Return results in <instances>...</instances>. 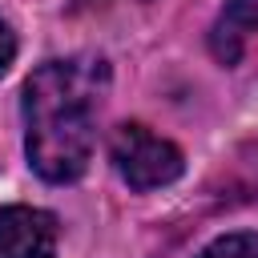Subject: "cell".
<instances>
[{
    "instance_id": "1",
    "label": "cell",
    "mask_w": 258,
    "mask_h": 258,
    "mask_svg": "<svg viewBox=\"0 0 258 258\" xmlns=\"http://www.w3.org/2000/svg\"><path fill=\"white\" fill-rule=\"evenodd\" d=\"M105 85L101 60H48L24 85V153L28 165L52 181H77L93 157L97 93Z\"/></svg>"
},
{
    "instance_id": "2",
    "label": "cell",
    "mask_w": 258,
    "mask_h": 258,
    "mask_svg": "<svg viewBox=\"0 0 258 258\" xmlns=\"http://www.w3.org/2000/svg\"><path fill=\"white\" fill-rule=\"evenodd\" d=\"M109 153H113L117 173L133 189H161V185L177 181L181 169H185L181 149L173 141L149 133L145 125H121L109 141Z\"/></svg>"
},
{
    "instance_id": "3",
    "label": "cell",
    "mask_w": 258,
    "mask_h": 258,
    "mask_svg": "<svg viewBox=\"0 0 258 258\" xmlns=\"http://www.w3.org/2000/svg\"><path fill=\"white\" fill-rule=\"evenodd\" d=\"M0 258H56V218L36 206H4Z\"/></svg>"
},
{
    "instance_id": "4",
    "label": "cell",
    "mask_w": 258,
    "mask_h": 258,
    "mask_svg": "<svg viewBox=\"0 0 258 258\" xmlns=\"http://www.w3.org/2000/svg\"><path fill=\"white\" fill-rule=\"evenodd\" d=\"M254 32H258V0H230L210 32V48L222 64H238V56Z\"/></svg>"
},
{
    "instance_id": "5",
    "label": "cell",
    "mask_w": 258,
    "mask_h": 258,
    "mask_svg": "<svg viewBox=\"0 0 258 258\" xmlns=\"http://www.w3.org/2000/svg\"><path fill=\"white\" fill-rule=\"evenodd\" d=\"M198 258H258V234L250 230H238V234H226V238H214Z\"/></svg>"
},
{
    "instance_id": "6",
    "label": "cell",
    "mask_w": 258,
    "mask_h": 258,
    "mask_svg": "<svg viewBox=\"0 0 258 258\" xmlns=\"http://www.w3.org/2000/svg\"><path fill=\"white\" fill-rule=\"evenodd\" d=\"M12 60H16V32L0 20V77L12 69Z\"/></svg>"
}]
</instances>
